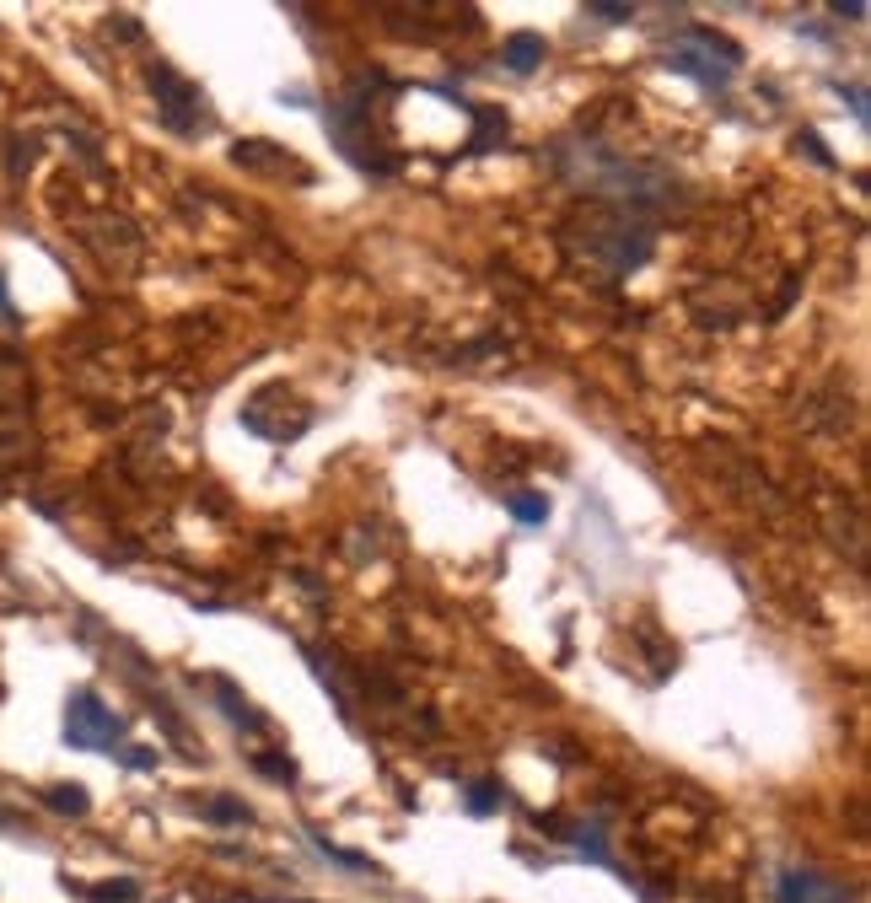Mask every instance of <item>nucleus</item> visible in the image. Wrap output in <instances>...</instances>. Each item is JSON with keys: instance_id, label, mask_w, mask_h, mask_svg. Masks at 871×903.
<instances>
[{"instance_id": "obj_1", "label": "nucleus", "mask_w": 871, "mask_h": 903, "mask_svg": "<svg viewBox=\"0 0 871 903\" xmlns=\"http://www.w3.org/2000/svg\"><path fill=\"white\" fill-rule=\"evenodd\" d=\"M737 65H742V49L732 38L710 33V27H683L678 38H667V70L710 86V92H721L737 76Z\"/></svg>"}, {"instance_id": "obj_2", "label": "nucleus", "mask_w": 871, "mask_h": 903, "mask_svg": "<svg viewBox=\"0 0 871 903\" xmlns=\"http://www.w3.org/2000/svg\"><path fill=\"white\" fill-rule=\"evenodd\" d=\"M119 737H124V721H119V715H113L103 699L92 694V688H76V694H70V705H65V742H70V748L103 753V748H113Z\"/></svg>"}, {"instance_id": "obj_3", "label": "nucleus", "mask_w": 871, "mask_h": 903, "mask_svg": "<svg viewBox=\"0 0 871 903\" xmlns=\"http://www.w3.org/2000/svg\"><path fill=\"white\" fill-rule=\"evenodd\" d=\"M775 898L780 903H850L845 887L818 877V871H785V877L775 882Z\"/></svg>"}, {"instance_id": "obj_4", "label": "nucleus", "mask_w": 871, "mask_h": 903, "mask_svg": "<svg viewBox=\"0 0 871 903\" xmlns=\"http://www.w3.org/2000/svg\"><path fill=\"white\" fill-rule=\"evenodd\" d=\"M151 86H156V92H162V119L173 124V129H183V135H189V124H183V108H205V97H199V92H194V86L183 81V76H173V70H162V65L151 70Z\"/></svg>"}, {"instance_id": "obj_5", "label": "nucleus", "mask_w": 871, "mask_h": 903, "mask_svg": "<svg viewBox=\"0 0 871 903\" xmlns=\"http://www.w3.org/2000/svg\"><path fill=\"white\" fill-rule=\"evenodd\" d=\"M544 54H549V43L538 38V33H511V38H506V49H501V65H506V70H517V76H527V70H538V65H544Z\"/></svg>"}, {"instance_id": "obj_6", "label": "nucleus", "mask_w": 871, "mask_h": 903, "mask_svg": "<svg viewBox=\"0 0 871 903\" xmlns=\"http://www.w3.org/2000/svg\"><path fill=\"white\" fill-rule=\"evenodd\" d=\"M501 807H506V785L501 780H474V785H468V812H474V817H490Z\"/></svg>"}, {"instance_id": "obj_7", "label": "nucleus", "mask_w": 871, "mask_h": 903, "mask_svg": "<svg viewBox=\"0 0 871 903\" xmlns=\"http://www.w3.org/2000/svg\"><path fill=\"white\" fill-rule=\"evenodd\" d=\"M506 511L517 516V522H527V527L549 522V500L538 495V490H517V495H506Z\"/></svg>"}, {"instance_id": "obj_8", "label": "nucleus", "mask_w": 871, "mask_h": 903, "mask_svg": "<svg viewBox=\"0 0 871 903\" xmlns=\"http://www.w3.org/2000/svg\"><path fill=\"white\" fill-rule=\"evenodd\" d=\"M44 801H49L54 812H65V817H87V807H92V801H87V785H49Z\"/></svg>"}, {"instance_id": "obj_9", "label": "nucleus", "mask_w": 871, "mask_h": 903, "mask_svg": "<svg viewBox=\"0 0 871 903\" xmlns=\"http://www.w3.org/2000/svg\"><path fill=\"white\" fill-rule=\"evenodd\" d=\"M576 844H581V855H592V860H597V866H613V855H608V844H603V828H597V823H592V828H581Z\"/></svg>"}, {"instance_id": "obj_10", "label": "nucleus", "mask_w": 871, "mask_h": 903, "mask_svg": "<svg viewBox=\"0 0 871 903\" xmlns=\"http://www.w3.org/2000/svg\"><path fill=\"white\" fill-rule=\"evenodd\" d=\"M205 817L210 823H248V807H242V801H210Z\"/></svg>"}, {"instance_id": "obj_11", "label": "nucleus", "mask_w": 871, "mask_h": 903, "mask_svg": "<svg viewBox=\"0 0 871 903\" xmlns=\"http://www.w3.org/2000/svg\"><path fill=\"white\" fill-rule=\"evenodd\" d=\"M92 903H140V887L119 877V887H97V893H92Z\"/></svg>"}, {"instance_id": "obj_12", "label": "nucleus", "mask_w": 871, "mask_h": 903, "mask_svg": "<svg viewBox=\"0 0 871 903\" xmlns=\"http://www.w3.org/2000/svg\"><path fill=\"white\" fill-rule=\"evenodd\" d=\"M592 17H603V22H635V6H608V0H592Z\"/></svg>"}, {"instance_id": "obj_13", "label": "nucleus", "mask_w": 871, "mask_h": 903, "mask_svg": "<svg viewBox=\"0 0 871 903\" xmlns=\"http://www.w3.org/2000/svg\"><path fill=\"white\" fill-rule=\"evenodd\" d=\"M834 86H839V97H850L855 124H866V92H861V86H845V81H834Z\"/></svg>"}, {"instance_id": "obj_14", "label": "nucleus", "mask_w": 871, "mask_h": 903, "mask_svg": "<svg viewBox=\"0 0 871 903\" xmlns=\"http://www.w3.org/2000/svg\"><path fill=\"white\" fill-rule=\"evenodd\" d=\"M796 146H807V156H812V162H818V167H834V156L823 151V140L812 135V129H807V135H796Z\"/></svg>"}, {"instance_id": "obj_15", "label": "nucleus", "mask_w": 871, "mask_h": 903, "mask_svg": "<svg viewBox=\"0 0 871 903\" xmlns=\"http://www.w3.org/2000/svg\"><path fill=\"white\" fill-rule=\"evenodd\" d=\"M124 764H130V769H151L156 753H151V748H130V753H124Z\"/></svg>"}, {"instance_id": "obj_16", "label": "nucleus", "mask_w": 871, "mask_h": 903, "mask_svg": "<svg viewBox=\"0 0 871 903\" xmlns=\"http://www.w3.org/2000/svg\"><path fill=\"white\" fill-rule=\"evenodd\" d=\"M834 17H850V22H861V17H866V6H861V0H850V6H845V0H839V6H834Z\"/></svg>"}, {"instance_id": "obj_17", "label": "nucleus", "mask_w": 871, "mask_h": 903, "mask_svg": "<svg viewBox=\"0 0 871 903\" xmlns=\"http://www.w3.org/2000/svg\"><path fill=\"white\" fill-rule=\"evenodd\" d=\"M0 318H17V307H11V296H6V285H0Z\"/></svg>"}]
</instances>
